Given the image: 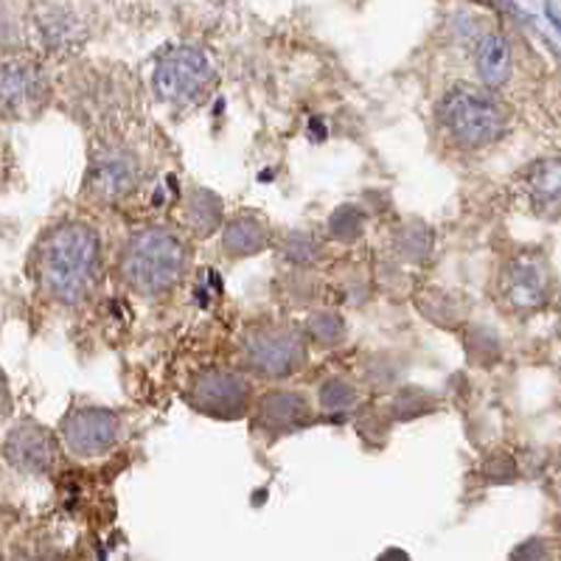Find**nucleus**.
Instances as JSON below:
<instances>
[{
    "mask_svg": "<svg viewBox=\"0 0 561 561\" xmlns=\"http://www.w3.org/2000/svg\"><path fill=\"white\" fill-rule=\"evenodd\" d=\"M99 278V237L84 222L57 228L39 250V280L59 304H79Z\"/></svg>",
    "mask_w": 561,
    "mask_h": 561,
    "instance_id": "nucleus-1",
    "label": "nucleus"
},
{
    "mask_svg": "<svg viewBox=\"0 0 561 561\" xmlns=\"http://www.w3.org/2000/svg\"><path fill=\"white\" fill-rule=\"evenodd\" d=\"M185 270V244L172 230H140L124 244L122 278L140 295L172 289Z\"/></svg>",
    "mask_w": 561,
    "mask_h": 561,
    "instance_id": "nucleus-2",
    "label": "nucleus"
},
{
    "mask_svg": "<svg viewBox=\"0 0 561 561\" xmlns=\"http://www.w3.org/2000/svg\"><path fill=\"white\" fill-rule=\"evenodd\" d=\"M438 115L444 133L463 149L489 147L505 127V115L497 99L472 84H458L449 90L440 102Z\"/></svg>",
    "mask_w": 561,
    "mask_h": 561,
    "instance_id": "nucleus-3",
    "label": "nucleus"
},
{
    "mask_svg": "<svg viewBox=\"0 0 561 561\" xmlns=\"http://www.w3.org/2000/svg\"><path fill=\"white\" fill-rule=\"evenodd\" d=\"M210 79H214V68H210L208 57L192 45H180V48H169L167 54L158 57L152 88L163 102L188 104L199 99Z\"/></svg>",
    "mask_w": 561,
    "mask_h": 561,
    "instance_id": "nucleus-4",
    "label": "nucleus"
},
{
    "mask_svg": "<svg viewBox=\"0 0 561 561\" xmlns=\"http://www.w3.org/2000/svg\"><path fill=\"white\" fill-rule=\"evenodd\" d=\"M244 357H248L250 368L264 374V377H284L300 368L307 351L295 332L289 329H264V332L253 334L244 343Z\"/></svg>",
    "mask_w": 561,
    "mask_h": 561,
    "instance_id": "nucleus-5",
    "label": "nucleus"
},
{
    "mask_svg": "<svg viewBox=\"0 0 561 561\" xmlns=\"http://www.w3.org/2000/svg\"><path fill=\"white\" fill-rule=\"evenodd\" d=\"M62 438L70 453L82 455V458L104 455L118 440V419L102 408H77L65 415Z\"/></svg>",
    "mask_w": 561,
    "mask_h": 561,
    "instance_id": "nucleus-6",
    "label": "nucleus"
},
{
    "mask_svg": "<svg viewBox=\"0 0 561 561\" xmlns=\"http://www.w3.org/2000/svg\"><path fill=\"white\" fill-rule=\"evenodd\" d=\"M192 402L203 413L233 419L248 404V385L228 370H205L194 382Z\"/></svg>",
    "mask_w": 561,
    "mask_h": 561,
    "instance_id": "nucleus-7",
    "label": "nucleus"
},
{
    "mask_svg": "<svg viewBox=\"0 0 561 561\" xmlns=\"http://www.w3.org/2000/svg\"><path fill=\"white\" fill-rule=\"evenodd\" d=\"M503 295L514 309H536L548 300V270L530 255H519L505 267Z\"/></svg>",
    "mask_w": 561,
    "mask_h": 561,
    "instance_id": "nucleus-8",
    "label": "nucleus"
},
{
    "mask_svg": "<svg viewBox=\"0 0 561 561\" xmlns=\"http://www.w3.org/2000/svg\"><path fill=\"white\" fill-rule=\"evenodd\" d=\"M138 180V163L124 149H104L90 163L88 183L104 199H115L127 194Z\"/></svg>",
    "mask_w": 561,
    "mask_h": 561,
    "instance_id": "nucleus-9",
    "label": "nucleus"
},
{
    "mask_svg": "<svg viewBox=\"0 0 561 561\" xmlns=\"http://www.w3.org/2000/svg\"><path fill=\"white\" fill-rule=\"evenodd\" d=\"M7 458L26 472H45L54 460V444L43 427L34 421H23L7 435Z\"/></svg>",
    "mask_w": 561,
    "mask_h": 561,
    "instance_id": "nucleus-10",
    "label": "nucleus"
},
{
    "mask_svg": "<svg viewBox=\"0 0 561 561\" xmlns=\"http://www.w3.org/2000/svg\"><path fill=\"white\" fill-rule=\"evenodd\" d=\"M39 93H43V79L32 65H7L3 70V110L7 113L20 115L28 104L39 102Z\"/></svg>",
    "mask_w": 561,
    "mask_h": 561,
    "instance_id": "nucleus-11",
    "label": "nucleus"
},
{
    "mask_svg": "<svg viewBox=\"0 0 561 561\" xmlns=\"http://www.w3.org/2000/svg\"><path fill=\"white\" fill-rule=\"evenodd\" d=\"M259 419L270 430H298L309 421V404L298 393H270L262 399Z\"/></svg>",
    "mask_w": 561,
    "mask_h": 561,
    "instance_id": "nucleus-12",
    "label": "nucleus"
},
{
    "mask_svg": "<svg viewBox=\"0 0 561 561\" xmlns=\"http://www.w3.org/2000/svg\"><path fill=\"white\" fill-rule=\"evenodd\" d=\"M474 62H478L480 77L489 88H500V84L508 82L511 77V48L505 43V37L500 34H485L478 43V51H474Z\"/></svg>",
    "mask_w": 561,
    "mask_h": 561,
    "instance_id": "nucleus-13",
    "label": "nucleus"
},
{
    "mask_svg": "<svg viewBox=\"0 0 561 561\" xmlns=\"http://www.w3.org/2000/svg\"><path fill=\"white\" fill-rule=\"evenodd\" d=\"M267 242V228L255 219H237L222 233V244L230 255H253Z\"/></svg>",
    "mask_w": 561,
    "mask_h": 561,
    "instance_id": "nucleus-14",
    "label": "nucleus"
},
{
    "mask_svg": "<svg viewBox=\"0 0 561 561\" xmlns=\"http://www.w3.org/2000/svg\"><path fill=\"white\" fill-rule=\"evenodd\" d=\"M188 219H192L194 230H199V233L214 230L219 219V199L208 192H194L192 199H188Z\"/></svg>",
    "mask_w": 561,
    "mask_h": 561,
    "instance_id": "nucleus-15",
    "label": "nucleus"
},
{
    "mask_svg": "<svg viewBox=\"0 0 561 561\" xmlns=\"http://www.w3.org/2000/svg\"><path fill=\"white\" fill-rule=\"evenodd\" d=\"M357 402V393L343 379H329V382L320 388V408L325 410H348L351 404Z\"/></svg>",
    "mask_w": 561,
    "mask_h": 561,
    "instance_id": "nucleus-16",
    "label": "nucleus"
},
{
    "mask_svg": "<svg viewBox=\"0 0 561 561\" xmlns=\"http://www.w3.org/2000/svg\"><path fill=\"white\" fill-rule=\"evenodd\" d=\"M363 230V217L354 208H340L332 217V233L337 239H354Z\"/></svg>",
    "mask_w": 561,
    "mask_h": 561,
    "instance_id": "nucleus-17",
    "label": "nucleus"
},
{
    "mask_svg": "<svg viewBox=\"0 0 561 561\" xmlns=\"http://www.w3.org/2000/svg\"><path fill=\"white\" fill-rule=\"evenodd\" d=\"M309 332L320 340V343H337L343 337V323L337 314H318L309 320Z\"/></svg>",
    "mask_w": 561,
    "mask_h": 561,
    "instance_id": "nucleus-18",
    "label": "nucleus"
},
{
    "mask_svg": "<svg viewBox=\"0 0 561 561\" xmlns=\"http://www.w3.org/2000/svg\"><path fill=\"white\" fill-rule=\"evenodd\" d=\"M548 18H550V23H553V26L559 28V32H561V18H559V14L553 12V9H548Z\"/></svg>",
    "mask_w": 561,
    "mask_h": 561,
    "instance_id": "nucleus-19",
    "label": "nucleus"
}]
</instances>
